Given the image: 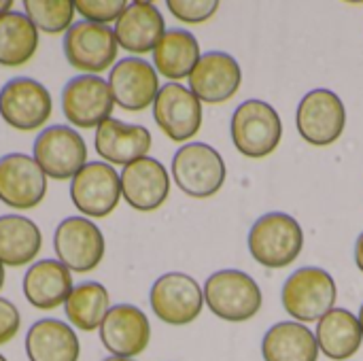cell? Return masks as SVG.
Here are the masks:
<instances>
[{
  "label": "cell",
  "instance_id": "obj_29",
  "mask_svg": "<svg viewBox=\"0 0 363 361\" xmlns=\"http://www.w3.org/2000/svg\"><path fill=\"white\" fill-rule=\"evenodd\" d=\"M38 49V30L23 11L0 17V66L17 68L28 64Z\"/></svg>",
  "mask_w": 363,
  "mask_h": 361
},
{
  "label": "cell",
  "instance_id": "obj_1",
  "mask_svg": "<svg viewBox=\"0 0 363 361\" xmlns=\"http://www.w3.org/2000/svg\"><path fill=\"white\" fill-rule=\"evenodd\" d=\"M304 247L300 223L287 213L262 215L249 232V251L253 260L270 270L291 266Z\"/></svg>",
  "mask_w": 363,
  "mask_h": 361
},
{
  "label": "cell",
  "instance_id": "obj_26",
  "mask_svg": "<svg viewBox=\"0 0 363 361\" xmlns=\"http://www.w3.org/2000/svg\"><path fill=\"white\" fill-rule=\"evenodd\" d=\"M200 60L198 38L183 28H170L153 49V68L170 79V83H179L181 79H189L191 70Z\"/></svg>",
  "mask_w": 363,
  "mask_h": 361
},
{
  "label": "cell",
  "instance_id": "obj_32",
  "mask_svg": "<svg viewBox=\"0 0 363 361\" xmlns=\"http://www.w3.org/2000/svg\"><path fill=\"white\" fill-rule=\"evenodd\" d=\"M168 9L183 23H202L217 13L219 2L217 0H168Z\"/></svg>",
  "mask_w": 363,
  "mask_h": 361
},
{
  "label": "cell",
  "instance_id": "obj_24",
  "mask_svg": "<svg viewBox=\"0 0 363 361\" xmlns=\"http://www.w3.org/2000/svg\"><path fill=\"white\" fill-rule=\"evenodd\" d=\"M43 247L40 228L26 215H0V264L21 268L34 264Z\"/></svg>",
  "mask_w": 363,
  "mask_h": 361
},
{
  "label": "cell",
  "instance_id": "obj_34",
  "mask_svg": "<svg viewBox=\"0 0 363 361\" xmlns=\"http://www.w3.org/2000/svg\"><path fill=\"white\" fill-rule=\"evenodd\" d=\"M355 262H357V268L363 272V234L357 238V245H355Z\"/></svg>",
  "mask_w": 363,
  "mask_h": 361
},
{
  "label": "cell",
  "instance_id": "obj_8",
  "mask_svg": "<svg viewBox=\"0 0 363 361\" xmlns=\"http://www.w3.org/2000/svg\"><path fill=\"white\" fill-rule=\"evenodd\" d=\"M53 251L57 260L70 272L96 270L106 253V240L102 230L83 215L66 217L53 232Z\"/></svg>",
  "mask_w": 363,
  "mask_h": 361
},
{
  "label": "cell",
  "instance_id": "obj_21",
  "mask_svg": "<svg viewBox=\"0 0 363 361\" xmlns=\"http://www.w3.org/2000/svg\"><path fill=\"white\" fill-rule=\"evenodd\" d=\"M113 30L119 47L138 57L157 47V43L166 34V21L153 2L138 0L128 2L125 11L119 15Z\"/></svg>",
  "mask_w": 363,
  "mask_h": 361
},
{
  "label": "cell",
  "instance_id": "obj_7",
  "mask_svg": "<svg viewBox=\"0 0 363 361\" xmlns=\"http://www.w3.org/2000/svg\"><path fill=\"white\" fill-rule=\"evenodd\" d=\"M66 62L81 74H100L117 64L119 43L115 30L91 21H74L62 43Z\"/></svg>",
  "mask_w": 363,
  "mask_h": 361
},
{
  "label": "cell",
  "instance_id": "obj_37",
  "mask_svg": "<svg viewBox=\"0 0 363 361\" xmlns=\"http://www.w3.org/2000/svg\"><path fill=\"white\" fill-rule=\"evenodd\" d=\"M102 361H134V360H125V357H113V355H108L106 360Z\"/></svg>",
  "mask_w": 363,
  "mask_h": 361
},
{
  "label": "cell",
  "instance_id": "obj_10",
  "mask_svg": "<svg viewBox=\"0 0 363 361\" xmlns=\"http://www.w3.org/2000/svg\"><path fill=\"white\" fill-rule=\"evenodd\" d=\"M115 100L108 81L100 74H77L62 87V113L72 128L96 130L111 119Z\"/></svg>",
  "mask_w": 363,
  "mask_h": 361
},
{
  "label": "cell",
  "instance_id": "obj_35",
  "mask_svg": "<svg viewBox=\"0 0 363 361\" xmlns=\"http://www.w3.org/2000/svg\"><path fill=\"white\" fill-rule=\"evenodd\" d=\"M11 9H13V2L11 0H0V17L6 15V13H11Z\"/></svg>",
  "mask_w": 363,
  "mask_h": 361
},
{
  "label": "cell",
  "instance_id": "obj_22",
  "mask_svg": "<svg viewBox=\"0 0 363 361\" xmlns=\"http://www.w3.org/2000/svg\"><path fill=\"white\" fill-rule=\"evenodd\" d=\"M74 287L72 272L60 260H38L28 266L21 289L26 300L38 311L64 306Z\"/></svg>",
  "mask_w": 363,
  "mask_h": 361
},
{
  "label": "cell",
  "instance_id": "obj_17",
  "mask_svg": "<svg viewBox=\"0 0 363 361\" xmlns=\"http://www.w3.org/2000/svg\"><path fill=\"white\" fill-rule=\"evenodd\" d=\"M100 343L113 357L134 360L151 343L149 317L134 304H115L100 326Z\"/></svg>",
  "mask_w": 363,
  "mask_h": 361
},
{
  "label": "cell",
  "instance_id": "obj_39",
  "mask_svg": "<svg viewBox=\"0 0 363 361\" xmlns=\"http://www.w3.org/2000/svg\"><path fill=\"white\" fill-rule=\"evenodd\" d=\"M0 361H9V360H6V357H4V355L0 353Z\"/></svg>",
  "mask_w": 363,
  "mask_h": 361
},
{
  "label": "cell",
  "instance_id": "obj_18",
  "mask_svg": "<svg viewBox=\"0 0 363 361\" xmlns=\"http://www.w3.org/2000/svg\"><path fill=\"white\" fill-rule=\"evenodd\" d=\"M242 83L240 64L225 51H208L200 55L189 74V89L200 102L221 104L236 96Z\"/></svg>",
  "mask_w": 363,
  "mask_h": 361
},
{
  "label": "cell",
  "instance_id": "obj_4",
  "mask_svg": "<svg viewBox=\"0 0 363 361\" xmlns=\"http://www.w3.org/2000/svg\"><path fill=\"white\" fill-rule=\"evenodd\" d=\"M170 172L177 187L198 200L215 196L228 177L221 153L206 143H185L179 147L172 157Z\"/></svg>",
  "mask_w": 363,
  "mask_h": 361
},
{
  "label": "cell",
  "instance_id": "obj_6",
  "mask_svg": "<svg viewBox=\"0 0 363 361\" xmlns=\"http://www.w3.org/2000/svg\"><path fill=\"white\" fill-rule=\"evenodd\" d=\"M32 157L51 181H72L87 164L85 138L64 123H53L38 132L32 145Z\"/></svg>",
  "mask_w": 363,
  "mask_h": 361
},
{
  "label": "cell",
  "instance_id": "obj_33",
  "mask_svg": "<svg viewBox=\"0 0 363 361\" xmlns=\"http://www.w3.org/2000/svg\"><path fill=\"white\" fill-rule=\"evenodd\" d=\"M19 328H21L19 309L11 300L0 296V347L9 345L19 334Z\"/></svg>",
  "mask_w": 363,
  "mask_h": 361
},
{
  "label": "cell",
  "instance_id": "obj_15",
  "mask_svg": "<svg viewBox=\"0 0 363 361\" xmlns=\"http://www.w3.org/2000/svg\"><path fill=\"white\" fill-rule=\"evenodd\" d=\"M153 119L170 140L187 143L200 132L202 102L189 87L181 83H166L160 87L153 102Z\"/></svg>",
  "mask_w": 363,
  "mask_h": 361
},
{
  "label": "cell",
  "instance_id": "obj_31",
  "mask_svg": "<svg viewBox=\"0 0 363 361\" xmlns=\"http://www.w3.org/2000/svg\"><path fill=\"white\" fill-rule=\"evenodd\" d=\"M128 2L123 0H79L74 2V11L83 17V21L108 26L111 21H117L119 15L125 11Z\"/></svg>",
  "mask_w": 363,
  "mask_h": 361
},
{
  "label": "cell",
  "instance_id": "obj_14",
  "mask_svg": "<svg viewBox=\"0 0 363 361\" xmlns=\"http://www.w3.org/2000/svg\"><path fill=\"white\" fill-rule=\"evenodd\" d=\"M47 196V177L28 153L0 157V202L13 211H32Z\"/></svg>",
  "mask_w": 363,
  "mask_h": 361
},
{
  "label": "cell",
  "instance_id": "obj_36",
  "mask_svg": "<svg viewBox=\"0 0 363 361\" xmlns=\"http://www.w3.org/2000/svg\"><path fill=\"white\" fill-rule=\"evenodd\" d=\"M4 287V266L0 264V289Z\"/></svg>",
  "mask_w": 363,
  "mask_h": 361
},
{
  "label": "cell",
  "instance_id": "obj_27",
  "mask_svg": "<svg viewBox=\"0 0 363 361\" xmlns=\"http://www.w3.org/2000/svg\"><path fill=\"white\" fill-rule=\"evenodd\" d=\"M319 353L315 334L298 321L272 326L262 340L264 361H317Z\"/></svg>",
  "mask_w": 363,
  "mask_h": 361
},
{
  "label": "cell",
  "instance_id": "obj_2",
  "mask_svg": "<svg viewBox=\"0 0 363 361\" xmlns=\"http://www.w3.org/2000/svg\"><path fill=\"white\" fill-rule=\"evenodd\" d=\"M204 304L223 321L240 323L253 319L264 304V296L253 277L242 270H219L204 283Z\"/></svg>",
  "mask_w": 363,
  "mask_h": 361
},
{
  "label": "cell",
  "instance_id": "obj_11",
  "mask_svg": "<svg viewBox=\"0 0 363 361\" xmlns=\"http://www.w3.org/2000/svg\"><path fill=\"white\" fill-rule=\"evenodd\" d=\"M153 315L174 328L194 323L204 306V291L198 281L185 272L162 274L149 291Z\"/></svg>",
  "mask_w": 363,
  "mask_h": 361
},
{
  "label": "cell",
  "instance_id": "obj_3",
  "mask_svg": "<svg viewBox=\"0 0 363 361\" xmlns=\"http://www.w3.org/2000/svg\"><path fill=\"white\" fill-rule=\"evenodd\" d=\"M334 277L317 266L298 268L283 285V309L298 323H313L323 319L336 304Z\"/></svg>",
  "mask_w": 363,
  "mask_h": 361
},
{
  "label": "cell",
  "instance_id": "obj_28",
  "mask_svg": "<svg viewBox=\"0 0 363 361\" xmlns=\"http://www.w3.org/2000/svg\"><path fill=\"white\" fill-rule=\"evenodd\" d=\"M111 311L108 289L98 281L77 283L64 304V313L68 323L81 332L100 330L106 313Z\"/></svg>",
  "mask_w": 363,
  "mask_h": 361
},
{
  "label": "cell",
  "instance_id": "obj_19",
  "mask_svg": "<svg viewBox=\"0 0 363 361\" xmlns=\"http://www.w3.org/2000/svg\"><path fill=\"white\" fill-rule=\"evenodd\" d=\"M121 198L140 213L157 211L170 196V177L166 166L155 157H143L128 164L121 174Z\"/></svg>",
  "mask_w": 363,
  "mask_h": 361
},
{
  "label": "cell",
  "instance_id": "obj_12",
  "mask_svg": "<svg viewBox=\"0 0 363 361\" xmlns=\"http://www.w3.org/2000/svg\"><path fill=\"white\" fill-rule=\"evenodd\" d=\"M70 200L87 219L108 217L121 202V179L106 162H87L70 181Z\"/></svg>",
  "mask_w": 363,
  "mask_h": 361
},
{
  "label": "cell",
  "instance_id": "obj_5",
  "mask_svg": "<svg viewBox=\"0 0 363 361\" xmlns=\"http://www.w3.org/2000/svg\"><path fill=\"white\" fill-rule=\"evenodd\" d=\"M232 140L238 153L251 160L268 157L283 138V121L277 109L264 100H245L232 115Z\"/></svg>",
  "mask_w": 363,
  "mask_h": 361
},
{
  "label": "cell",
  "instance_id": "obj_16",
  "mask_svg": "<svg viewBox=\"0 0 363 361\" xmlns=\"http://www.w3.org/2000/svg\"><path fill=\"white\" fill-rule=\"evenodd\" d=\"M106 81L115 104L130 113H140L149 109L160 91L157 70L151 62L136 55L117 60Z\"/></svg>",
  "mask_w": 363,
  "mask_h": 361
},
{
  "label": "cell",
  "instance_id": "obj_9",
  "mask_svg": "<svg viewBox=\"0 0 363 361\" xmlns=\"http://www.w3.org/2000/svg\"><path fill=\"white\" fill-rule=\"evenodd\" d=\"M51 113V94L40 81L32 77H15L0 87V117L13 130H40L49 121Z\"/></svg>",
  "mask_w": 363,
  "mask_h": 361
},
{
  "label": "cell",
  "instance_id": "obj_38",
  "mask_svg": "<svg viewBox=\"0 0 363 361\" xmlns=\"http://www.w3.org/2000/svg\"><path fill=\"white\" fill-rule=\"evenodd\" d=\"M357 319H359V326H362V332H363V304H362V309H359V315H357Z\"/></svg>",
  "mask_w": 363,
  "mask_h": 361
},
{
  "label": "cell",
  "instance_id": "obj_20",
  "mask_svg": "<svg viewBox=\"0 0 363 361\" xmlns=\"http://www.w3.org/2000/svg\"><path fill=\"white\" fill-rule=\"evenodd\" d=\"M151 145H153V138L145 126L125 123L115 117L102 121L94 134L96 153L102 157V162L111 166L117 164L125 168L128 164L147 157Z\"/></svg>",
  "mask_w": 363,
  "mask_h": 361
},
{
  "label": "cell",
  "instance_id": "obj_13",
  "mask_svg": "<svg viewBox=\"0 0 363 361\" xmlns=\"http://www.w3.org/2000/svg\"><path fill=\"white\" fill-rule=\"evenodd\" d=\"M296 123L300 136L313 147L334 145L347 128V109L340 96L332 89L308 91L296 113Z\"/></svg>",
  "mask_w": 363,
  "mask_h": 361
},
{
  "label": "cell",
  "instance_id": "obj_25",
  "mask_svg": "<svg viewBox=\"0 0 363 361\" xmlns=\"http://www.w3.org/2000/svg\"><path fill=\"white\" fill-rule=\"evenodd\" d=\"M315 338L325 357L347 361L362 349L363 332L357 315L347 309H332L323 319H319Z\"/></svg>",
  "mask_w": 363,
  "mask_h": 361
},
{
  "label": "cell",
  "instance_id": "obj_23",
  "mask_svg": "<svg viewBox=\"0 0 363 361\" xmlns=\"http://www.w3.org/2000/svg\"><path fill=\"white\" fill-rule=\"evenodd\" d=\"M28 361H79L81 343L74 328L62 319H38L26 332Z\"/></svg>",
  "mask_w": 363,
  "mask_h": 361
},
{
  "label": "cell",
  "instance_id": "obj_30",
  "mask_svg": "<svg viewBox=\"0 0 363 361\" xmlns=\"http://www.w3.org/2000/svg\"><path fill=\"white\" fill-rule=\"evenodd\" d=\"M23 13L38 32L66 34L77 11L70 0H23Z\"/></svg>",
  "mask_w": 363,
  "mask_h": 361
}]
</instances>
